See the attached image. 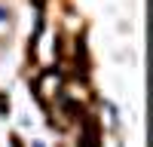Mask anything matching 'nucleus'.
<instances>
[{
	"instance_id": "obj_1",
	"label": "nucleus",
	"mask_w": 153,
	"mask_h": 147,
	"mask_svg": "<svg viewBox=\"0 0 153 147\" xmlns=\"http://www.w3.org/2000/svg\"><path fill=\"white\" fill-rule=\"evenodd\" d=\"M0 19H6V12H3V9H0Z\"/></svg>"
}]
</instances>
